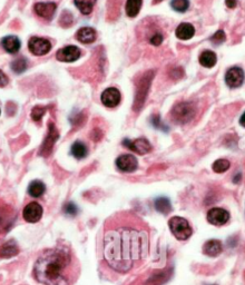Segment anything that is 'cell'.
Masks as SVG:
<instances>
[{
  "label": "cell",
  "instance_id": "obj_11",
  "mask_svg": "<svg viewBox=\"0 0 245 285\" xmlns=\"http://www.w3.org/2000/svg\"><path fill=\"white\" fill-rule=\"evenodd\" d=\"M207 221L208 223L215 226H222L226 224L230 220V213L224 209H220V207H214L208 211L207 213Z\"/></svg>",
  "mask_w": 245,
  "mask_h": 285
},
{
  "label": "cell",
  "instance_id": "obj_20",
  "mask_svg": "<svg viewBox=\"0 0 245 285\" xmlns=\"http://www.w3.org/2000/svg\"><path fill=\"white\" fill-rule=\"evenodd\" d=\"M176 37L181 40H188L193 38L195 34V28L193 25L188 24V22H182L178 28H176Z\"/></svg>",
  "mask_w": 245,
  "mask_h": 285
},
{
  "label": "cell",
  "instance_id": "obj_9",
  "mask_svg": "<svg viewBox=\"0 0 245 285\" xmlns=\"http://www.w3.org/2000/svg\"><path fill=\"white\" fill-rule=\"evenodd\" d=\"M245 74L244 70L240 67H232L225 74V83L231 88L241 87L244 83Z\"/></svg>",
  "mask_w": 245,
  "mask_h": 285
},
{
  "label": "cell",
  "instance_id": "obj_15",
  "mask_svg": "<svg viewBox=\"0 0 245 285\" xmlns=\"http://www.w3.org/2000/svg\"><path fill=\"white\" fill-rule=\"evenodd\" d=\"M57 6L55 2H38L35 4V12L44 19H52L56 12Z\"/></svg>",
  "mask_w": 245,
  "mask_h": 285
},
{
  "label": "cell",
  "instance_id": "obj_13",
  "mask_svg": "<svg viewBox=\"0 0 245 285\" xmlns=\"http://www.w3.org/2000/svg\"><path fill=\"white\" fill-rule=\"evenodd\" d=\"M101 99H102V103L106 107L113 108V107H116L121 103L122 95L120 93V90L117 88L110 87L104 90Z\"/></svg>",
  "mask_w": 245,
  "mask_h": 285
},
{
  "label": "cell",
  "instance_id": "obj_7",
  "mask_svg": "<svg viewBox=\"0 0 245 285\" xmlns=\"http://www.w3.org/2000/svg\"><path fill=\"white\" fill-rule=\"evenodd\" d=\"M29 51L36 56H44L51 52L52 44L49 40L40 37H31L28 43Z\"/></svg>",
  "mask_w": 245,
  "mask_h": 285
},
{
  "label": "cell",
  "instance_id": "obj_21",
  "mask_svg": "<svg viewBox=\"0 0 245 285\" xmlns=\"http://www.w3.org/2000/svg\"><path fill=\"white\" fill-rule=\"evenodd\" d=\"M216 61L217 57L214 52L205 51L201 54V56H199V64L203 67H206V68H212V67H214L216 65Z\"/></svg>",
  "mask_w": 245,
  "mask_h": 285
},
{
  "label": "cell",
  "instance_id": "obj_1",
  "mask_svg": "<svg viewBox=\"0 0 245 285\" xmlns=\"http://www.w3.org/2000/svg\"><path fill=\"white\" fill-rule=\"evenodd\" d=\"M149 230L134 213H122L107 222L103 239L104 260L116 272L127 273L147 256Z\"/></svg>",
  "mask_w": 245,
  "mask_h": 285
},
{
  "label": "cell",
  "instance_id": "obj_2",
  "mask_svg": "<svg viewBox=\"0 0 245 285\" xmlns=\"http://www.w3.org/2000/svg\"><path fill=\"white\" fill-rule=\"evenodd\" d=\"M78 275V261L65 244L45 250L34 265V277L43 285H72Z\"/></svg>",
  "mask_w": 245,
  "mask_h": 285
},
{
  "label": "cell",
  "instance_id": "obj_24",
  "mask_svg": "<svg viewBox=\"0 0 245 285\" xmlns=\"http://www.w3.org/2000/svg\"><path fill=\"white\" fill-rule=\"evenodd\" d=\"M143 0H127L126 2V13L128 17L134 18L138 15L142 8Z\"/></svg>",
  "mask_w": 245,
  "mask_h": 285
},
{
  "label": "cell",
  "instance_id": "obj_40",
  "mask_svg": "<svg viewBox=\"0 0 245 285\" xmlns=\"http://www.w3.org/2000/svg\"><path fill=\"white\" fill-rule=\"evenodd\" d=\"M241 177H242V176H241V174H239V175H237V176H235V179H234V183H238V180H239V182H240V180H241Z\"/></svg>",
  "mask_w": 245,
  "mask_h": 285
},
{
  "label": "cell",
  "instance_id": "obj_27",
  "mask_svg": "<svg viewBox=\"0 0 245 285\" xmlns=\"http://www.w3.org/2000/svg\"><path fill=\"white\" fill-rule=\"evenodd\" d=\"M13 222V213L8 214L6 212H0V233H4L10 228Z\"/></svg>",
  "mask_w": 245,
  "mask_h": 285
},
{
  "label": "cell",
  "instance_id": "obj_16",
  "mask_svg": "<svg viewBox=\"0 0 245 285\" xmlns=\"http://www.w3.org/2000/svg\"><path fill=\"white\" fill-rule=\"evenodd\" d=\"M0 45H1L3 51L8 54L18 53L21 46L19 38L16 37V36H7V37H3Z\"/></svg>",
  "mask_w": 245,
  "mask_h": 285
},
{
  "label": "cell",
  "instance_id": "obj_29",
  "mask_svg": "<svg viewBox=\"0 0 245 285\" xmlns=\"http://www.w3.org/2000/svg\"><path fill=\"white\" fill-rule=\"evenodd\" d=\"M171 6L178 12H185L189 7V0H172Z\"/></svg>",
  "mask_w": 245,
  "mask_h": 285
},
{
  "label": "cell",
  "instance_id": "obj_25",
  "mask_svg": "<svg viewBox=\"0 0 245 285\" xmlns=\"http://www.w3.org/2000/svg\"><path fill=\"white\" fill-rule=\"evenodd\" d=\"M46 191V186L40 180H34L28 186V194L33 197H40Z\"/></svg>",
  "mask_w": 245,
  "mask_h": 285
},
{
  "label": "cell",
  "instance_id": "obj_36",
  "mask_svg": "<svg viewBox=\"0 0 245 285\" xmlns=\"http://www.w3.org/2000/svg\"><path fill=\"white\" fill-rule=\"evenodd\" d=\"M162 42H163V36L158 33L154 34L151 37V39H149V43L154 45V46H160Z\"/></svg>",
  "mask_w": 245,
  "mask_h": 285
},
{
  "label": "cell",
  "instance_id": "obj_30",
  "mask_svg": "<svg viewBox=\"0 0 245 285\" xmlns=\"http://www.w3.org/2000/svg\"><path fill=\"white\" fill-rule=\"evenodd\" d=\"M27 68V60L25 58H17L16 60H13L11 62V69L17 72V74H21V72H24Z\"/></svg>",
  "mask_w": 245,
  "mask_h": 285
},
{
  "label": "cell",
  "instance_id": "obj_8",
  "mask_svg": "<svg viewBox=\"0 0 245 285\" xmlns=\"http://www.w3.org/2000/svg\"><path fill=\"white\" fill-rule=\"evenodd\" d=\"M122 145L130 149L131 152L139 154V155H145V154H147L152 151V145L144 137L136 139V141H130V139L126 138L122 141Z\"/></svg>",
  "mask_w": 245,
  "mask_h": 285
},
{
  "label": "cell",
  "instance_id": "obj_28",
  "mask_svg": "<svg viewBox=\"0 0 245 285\" xmlns=\"http://www.w3.org/2000/svg\"><path fill=\"white\" fill-rule=\"evenodd\" d=\"M167 280H169V272H167V271H163V272L153 275L151 279H148L145 285H162L164 284Z\"/></svg>",
  "mask_w": 245,
  "mask_h": 285
},
{
  "label": "cell",
  "instance_id": "obj_19",
  "mask_svg": "<svg viewBox=\"0 0 245 285\" xmlns=\"http://www.w3.org/2000/svg\"><path fill=\"white\" fill-rule=\"evenodd\" d=\"M222 251H223V245H222V243L219 239H210V241H207L203 246L204 254L210 257H215L220 255Z\"/></svg>",
  "mask_w": 245,
  "mask_h": 285
},
{
  "label": "cell",
  "instance_id": "obj_17",
  "mask_svg": "<svg viewBox=\"0 0 245 285\" xmlns=\"http://www.w3.org/2000/svg\"><path fill=\"white\" fill-rule=\"evenodd\" d=\"M18 253H19V246L13 239L7 241L0 246V259H10L16 256Z\"/></svg>",
  "mask_w": 245,
  "mask_h": 285
},
{
  "label": "cell",
  "instance_id": "obj_37",
  "mask_svg": "<svg viewBox=\"0 0 245 285\" xmlns=\"http://www.w3.org/2000/svg\"><path fill=\"white\" fill-rule=\"evenodd\" d=\"M8 84V77L2 70H0V87H4Z\"/></svg>",
  "mask_w": 245,
  "mask_h": 285
},
{
  "label": "cell",
  "instance_id": "obj_4",
  "mask_svg": "<svg viewBox=\"0 0 245 285\" xmlns=\"http://www.w3.org/2000/svg\"><path fill=\"white\" fill-rule=\"evenodd\" d=\"M154 78V71L149 70L142 76L139 79V83L137 85V89H136V96L134 101V111L138 112L142 106L144 105L145 101L147 98V94L149 87H151V83Z\"/></svg>",
  "mask_w": 245,
  "mask_h": 285
},
{
  "label": "cell",
  "instance_id": "obj_3",
  "mask_svg": "<svg viewBox=\"0 0 245 285\" xmlns=\"http://www.w3.org/2000/svg\"><path fill=\"white\" fill-rule=\"evenodd\" d=\"M196 114V106L190 102H182L176 104L172 110V118L179 124L189 123Z\"/></svg>",
  "mask_w": 245,
  "mask_h": 285
},
{
  "label": "cell",
  "instance_id": "obj_31",
  "mask_svg": "<svg viewBox=\"0 0 245 285\" xmlns=\"http://www.w3.org/2000/svg\"><path fill=\"white\" fill-rule=\"evenodd\" d=\"M230 162L228 160H217L213 164V171L215 173H224L230 169Z\"/></svg>",
  "mask_w": 245,
  "mask_h": 285
},
{
  "label": "cell",
  "instance_id": "obj_18",
  "mask_svg": "<svg viewBox=\"0 0 245 285\" xmlns=\"http://www.w3.org/2000/svg\"><path fill=\"white\" fill-rule=\"evenodd\" d=\"M96 30L92 27H83L76 34L77 40H79L83 44H92L96 40Z\"/></svg>",
  "mask_w": 245,
  "mask_h": 285
},
{
  "label": "cell",
  "instance_id": "obj_6",
  "mask_svg": "<svg viewBox=\"0 0 245 285\" xmlns=\"http://www.w3.org/2000/svg\"><path fill=\"white\" fill-rule=\"evenodd\" d=\"M58 137H60V133H58V129L56 128L55 124L49 123L48 134H47L46 138L44 139L42 147H40V155L47 157L49 154L52 153V149L54 147V145H55V143L57 142Z\"/></svg>",
  "mask_w": 245,
  "mask_h": 285
},
{
  "label": "cell",
  "instance_id": "obj_23",
  "mask_svg": "<svg viewBox=\"0 0 245 285\" xmlns=\"http://www.w3.org/2000/svg\"><path fill=\"white\" fill-rule=\"evenodd\" d=\"M155 209L157 212H160L162 214H169L172 212V204L171 201L167 197H158L154 202Z\"/></svg>",
  "mask_w": 245,
  "mask_h": 285
},
{
  "label": "cell",
  "instance_id": "obj_32",
  "mask_svg": "<svg viewBox=\"0 0 245 285\" xmlns=\"http://www.w3.org/2000/svg\"><path fill=\"white\" fill-rule=\"evenodd\" d=\"M47 108L43 107V106H36L33 108V112H31V118H33L35 121H39L42 119V117L45 115L46 113Z\"/></svg>",
  "mask_w": 245,
  "mask_h": 285
},
{
  "label": "cell",
  "instance_id": "obj_38",
  "mask_svg": "<svg viewBox=\"0 0 245 285\" xmlns=\"http://www.w3.org/2000/svg\"><path fill=\"white\" fill-rule=\"evenodd\" d=\"M225 4L229 8H235L238 4V0H225Z\"/></svg>",
  "mask_w": 245,
  "mask_h": 285
},
{
  "label": "cell",
  "instance_id": "obj_10",
  "mask_svg": "<svg viewBox=\"0 0 245 285\" xmlns=\"http://www.w3.org/2000/svg\"><path fill=\"white\" fill-rule=\"evenodd\" d=\"M22 216L28 223H37L43 216V207L37 202H31L25 206L24 211H22Z\"/></svg>",
  "mask_w": 245,
  "mask_h": 285
},
{
  "label": "cell",
  "instance_id": "obj_14",
  "mask_svg": "<svg viewBox=\"0 0 245 285\" xmlns=\"http://www.w3.org/2000/svg\"><path fill=\"white\" fill-rule=\"evenodd\" d=\"M56 57L60 61L72 62L80 57V51L76 46H66L57 52Z\"/></svg>",
  "mask_w": 245,
  "mask_h": 285
},
{
  "label": "cell",
  "instance_id": "obj_26",
  "mask_svg": "<svg viewBox=\"0 0 245 285\" xmlns=\"http://www.w3.org/2000/svg\"><path fill=\"white\" fill-rule=\"evenodd\" d=\"M96 0H75L76 7L83 15H89L93 11Z\"/></svg>",
  "mask_w": 245,
  "mask_h": 285
},
{
  "label": "cell",
  "instance_id": "obj_35",
  "mask_svg": "<svg viewBox=\"0 0 245 285\" xmlns=\"http://www.w3.org/2000/svg\"><path fill=\"white\" fill-rule=\"evenodd\" d=\"M152 124L155 126L156 128L158 129H163V130H165L166 132V127L164 125H162V121H161V117L158 116V115H153L152 116Z\"/></svg>",
  "mask_w": 245,
  "mask_h": 285
},
{
  "label": "cell",
  "instance_id": "obj_12",
  "mask_svg": "<svg viewBox=\"0 0 245 285\" xmlns=\"http://www.w3.org/2000/svg\"><path fill=\"white\" fill-rule=\"evenodd\" d=\"M116 166L117 169L125 173H131L134 171L138 166V162L136 157L129 154H125V155H121L116 160Z\"/></svg>",
  "mask_w": 245,
  "mask_h": 285
},
{
  "label": "cell",
  "instance_id": "obj_33",
  "mask_svg": "<svg viewBox=\"0 0 245 285\" xmlns=\"http://www.w3.org/2000/svg\"><path fill=\"white\" fill-rule=\"evenodd\" d=\"M63 213L66 215H69V216H76V214L78 213V207H77L74 203H66L65 206H63Z\"/></svg>",
  "mask_w": 245,
  "mask_h": 285
},
{
  "label": "cell",
  "instance_id": "obj_22",
  "mask_svg": "<svg viewBox=\"0 0 245 285\" xmlns=\"http://www.w3.org/2000/svg\"><path fill=\"white\" fill-rule=\"evenodd\" d=\"M70 152H71V155L75 158H77V160H83V158L87 156L88 149H87V146H86L83 142L77 141L72 144Z\"/></svg>",
  "mask_w": 245,
  "mask_h": 285
},
{
  "label": "cell",
  "instance_id": "obj_41",
  "mask_svg": "<svg viewBox=\"0 0 245 285\" xmlns=\"http://www.w3.org/2000/svg\"><path fill=\"white\" fill-rule=\"evenodd\" d=\"M160 1H162V0H154V2H160Z\"/></svg>",
  "mask_w": 245,
  "mask_h": 285
},
{
  "label": "cell",
  "instance_id": "obj_34",
  "mask_svg": "<svg viewBox=\"0 0 245 285\" xmlns=\"http://www.w3.org/2000/svg\"><path fill=\"white\" fill-rule=\"evenodd\" d=\"M226 36L223 30H217L216 33L211 37V42L214 45H221L225 42Z\"/></svg>",
  "mask_w": 245,
  "mask_h": 285
},
{
  "label": "cell",
  "instance_id": "obj_5",
  "mask_svg": "<svg viewBox=\"0 0 245 285\" xmlns=\"http://www.w3.org/2000/svg\"><path fill=\"white\" fill-rule=\"evenodd\" d=\"M169 226L172 234L180 241H186L193 234V229L189 223L183 217L173 216L169 221Z\"/></svg>",
  "mask_w": 245,
  "mask_h": 285
},
{
  "label": "cell",
  "instance_id": "obj_39",
  "mask_svg": "<svg viewBox=\"0 0 245 285\" xmlns=\"http://www.w3.org/2000/svg\"><path fill=\"white\" fill-rule=\"evenodd\" d=\"M240 124H241L243 127H245V112H244V114L241 116V118H240Z\"/></svg>",
  "mask_w": 245,
  "mask_h": 285
}]
</instances>
